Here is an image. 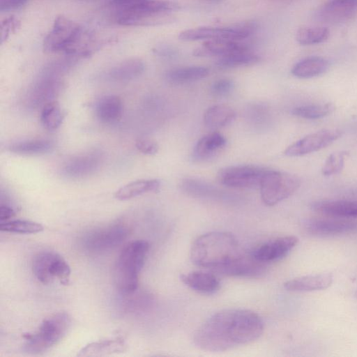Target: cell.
Masks as SVG:
<instances>
[{
  "instance_id": "f35d334b",
  "label": "cell",
  "mask_w": 357,
  "mask_h": 357,
  "mask_svg": "<svg viewBox=\"0 0 357 357\" xmlns=\"http://www.w3.org/2000/svg\"><path fill=\"white\" fill-rule=\"evenodd\" d=\"M20 26V21L14 16L3 19L1 22L0 40L2 45L10 36L14 34Z\"/></svg>"
},
{
  "instance_id": "ba28073f",
  "label": "cell",
  "mask_w": 357,
  "mask_h": 357,
  "mask_svg": "<svg viewBox=\"0 0 357 357\" xmlns=\"http://www.w3.org/2000/svg\"><path fill=\"white\" fill-rule=\"evenodd\" d=\"M258 25L255 22H244L228 26H203L181 31L178 38L183 41L199 40H239L247 38L255 33Z\"/></svg>"
},
{
  "instance_id": "4fadbf2b",
  "label": "cell",
  "mask_w": 357,
  "mask_h": 357,
  "mask_svg": "<svg viewBox=\"0 0 357 357\" xmlns=\"http://www.w3.org/2000/svg\"><path fill=\"white\" fill-rule=\"evenodd\" d=\"M306 233L319 237L340 236L357 230V222L346 219L312 218L303 224Z\"/></svg>"
},
{
  "instance_id": "52a82bcc",
  "label": "cell",
  "mask_w": 357,
  "mask_h": 357,
  "mask_svg": "<svg viewBox=\"0 0 357 357\" xmlns=\"http://www.w3.org/2000/svg\"><path fill=\"white\" fill-rule=\"evenodd\" d=\"M300 185L297 176L269 169L259 185L261 200L267 206L275 205L292 195Z\"/></svg>"
},
{
  "instance_id": "484cf974",
  "label": "cell",
  "mask_w": 357,
  "mask_h": 357,
  "mask_svg": "<svg viewBox=\"0 0 357 357\" xmlns=\"http://www.w3.org/2000/svg\"><path fill=\"white\" fill-rule=\"evenodd\" d=\"M160 186L158 179H139L128 183L115 192V197L121 201L128 200L137 196L157 191Z\"/></svg>"
},
{
  "instance_id": "7a4b0ae2",
  "label": "cell",
  "mask_w": 357,
  "mask_h": 357,
  "mask_svg": "<svg viewBox=\"0 0 357 357\" xmlns=\"http://www.w3.org/2000/svg\"><path fill=\"white\" fill-rule=\"evenodd\" d=\"M242 254L236 237L226 231H211L201 235L194 241L190 250L193 264L213 272Z\"/></svg>"
},
{
  "instance_id": "4316f807",
  "label": "cell",
  "mask_w": 357,
  "mask_h": 357,
  "mask_svg": "<svg viewBox=\"0 0 357 357\" xmlns=\"http://www.w3.org/2000/svg\"><path fill=\"white\" fill-rule=\"evenodd\" d=\"M236 118L235 111L226 105H215L208 107L204 114L205 126L218 129L231 123Z\"/></svg>"
},
{
  "instance_id": "d4e9b609",
  "label": "cell",
  "mask_w": 357,
  "mask_h": 357,
  "mask_svg": "<svg viewBox=\"0 0 357 357\" xmlns=\"http://www.w3.org/2000/svg\"><path fill=\"white\" fill-rule=\"evenodd\" d=\"M180 188L186 194L199 198L224 199L225 195L218 188L206 181L186 178L180 183Z\"/></svg>"
},
{
  "instance_id": "7c38bea8",
  "label": "cell",
  "mask_w": 357,
  "mask_h": 357,
  "mask_svg": "<svg viewBox=\"0 0 357 357\" xmlns=\"http://www.w3.org/2000/svg\"><path fill=\"white\" fill-rule=\"evenodd\" d=\"M342 135L337 129H324L309 134L289 145L284 151L289 157H298L317 151L333 143Z\"/></svg>"
},
{
  "instance_id": "d590c367",
  "label": "cell",
  "mask_w": 357,
  "mask_h": 357,
  "mask_svg": "<svg viewBox=\"0 0 357 357\" xmlns=\"http://www.w3.org/2000/svg\"><path fill=\"white\" fill-rule=\"evenodd\" d=\"M332 103L312 104L298 106L291 110L293 115L305 119H321L333 112Z\"/></svg>"
},
{
  "instance_id": "e575fe53",
  "label": "cell",
  "mask_w": 357,
  "mask_h": 357,
  "mask_svg": "<svg viewBox=\"0 0 357 357\" xmlns=\"http://www.w3.org/2000/svg\"><path fill=\"white\" fill-rule=\"evenodd\" d=\"M330 31L324 26H305L300 28L296 34L297 42L303 45L323 43L329 36Z\"/></svg>"
},
{
  "instance_id": "cb8c5ba5",
  "label": "cell",
  "mask_w": 357,
  "mask_h": 357,
  "mask_svg": "<svg viewBox=\"0 0 357 357\" xmlns=\"http://www.w3.org/2000/svg\"><path fill=\"white\" fill-rule=\"evenodd\" d=\"M144 63L139 59H130L113 66L107 73V77L115 82H127L140 76Z\"/></svg>"
},
{
  "instance_id": "8fae6325",
  "label": "cell",
  "mask_w": 357,
  "mask_h": 357,
  "mask_svg": "<svg viewBox=\"0 0 357 357\" xmlns=\"http://www.w3.org/2000/svg\"><path fill=\"white\" fill-rule=\"evenodd\" d=\"M268 168L252 165H234L220 169L218 174L220 183L227 187L253 188L259 187Z\"/></svg>"
},
{
  "instance_id": "7bdbcfd3",
  "label": "cell",
  "mask_w": 357,
  "mask_h": 357,
  "mask_svg": "<svg viewBox=\"0 0 357 357\" xmlns=\"http://www.w3.org/2000/svg\"><path fill=\"white\" fill-rule=\"evenodd\" d=\"M15 214V210L10 206L1 204L0 206V221L4 222L13 217Z\"/></svg>"
},
{
  "instance_id": "74e56055",
  "label": "cell",
  "mask_w": 357,
  "mask_h": 357,
  "mask_svg": "<svg viewBox=\"0 0 357 357\" xmlns=\"http://www.w3.org/2000/svg\"><path fill=\"white\" fill-rule=\"evenodd\" d=\"M348 154L347 151H341L328 155L322 167V174L331 176L340 173L344 167L345 158Z\"/></svg>"
},
{
  "instance_id": "9a60e30c",
  "label": "cell",
  "mask_w": 357,
  "mask_h": 357,
  "mask_svg": "<svg viewBox=\"0 0 357 357\" xmlns=\"http://www.w3.org/2000/svg\"><path fill=\"white\" fill-rule=\"evenodd\" d=\"M265 268V263L252 255L242 254L214 272L231 277H257L264 273Z\"/></svg>"
},
{
  "instance_id": "ab89813d",
  "label": "cell",
  "mask_w": 357,
  "mask_h": 357,
  "mask_svg": "<svg viewBox=\"0 0 357 357\" xmlns=\"http://www.w3.org/2000/svg\"><path fill=\"white\" fill-rule=\"evenodd\" d=\"M234 87V84L231 79L227 78L220 79L212 84L211 93L215 97H225L231 93Z\"/></svg>"
},
{
  "instance_id": "b9f144b4",
  "label": "cell",
  "mask_w": 357,
  "mask_h": 357,
  "mask_svg": "<svg viewBox=\"0 0 357 357\" xmlns=\"http://www.w3.org/2000/svg\"><path fill=\"white\" fill-rule=\"evenodd\" d=\"M27 0H0L1 12H9L24 6Z\"/></svg>"
},
{
  "instance_id": "8d00e7d4",
  "label": "cell",
  "mask_w": 357,
  "mask_h": 357,
  "mask_svg": "<svg viewBox=\"0 0 357 357\" xmlns=\"http://www.w3.org/2000/svg\"><path fill=\"white\" fill-rule=\"evenodd\" d=\"M42 225L24 220H15L1 222L0 229L2 231L16 234H36L43 230Z\"/></svg>"
},
{
  "instance_id": "7402d4cb",
  "label": "cell",
  "mask_w": 357,
  "mask_h": 357,
  "mask_svg": "<svg viewBox=\"0 0 357 357\" xmlns=\"http://www.w3.org/2000/svg\"><path fill=\"white\" fill-rule=\"evenodd\" d=\"M312 208L317 212L333 217L357 218V201H318L312 204Z\"/></svg>"
},
{
  "instance_id": "3957f363",
  "label": "cell",
  "mask_w": 357,
  "mask_h": 357,
  "mask_svg": "<svg viewBox=\"0 0 357 357\" xmlns=\"http://www.w3.org/2000/svg\"><path fill=\"white\" fill-rule=\"evenodd\" d=\"M149 249L147 241L137 240L126 245L120 253L114 266V278L121 293L130 294L137 289L139 275Z\"/></svg>"
},
{
  "instance_id": "ac0fdd59",
  "label": "cell",
  "mask_w": 357,
  "mask_h": 357,
  "mask_svg": "<svg viewBox=\"0 0 357 357\" xmlns=\"http://www.w3.org/2000/svg\"><path fill=\"white\" fill-rule=\"evenodd\" d=\"M227 140L220 133L213 132L200 138L195 144L192 158L200 162L213 158L226 146Z\"/></svg>"
},
{
  "instance_id": "8992f818",
  "label": "cell",
  "mask_w": 357,
  "mask_h": 357,
  "mask_svg": "<svg viewBox=\"0 0 357 357\" xmlns=\"http://www.w3.org/2000/svg\"><path fill=\"white\" fill-rule=\"evenodd\" d=\"M84 29L63 15L57 16L52 29L43 40V50L47 53H65L72 55Z\"/></svg>"
},
{
  "instance_id": "1f68e13d",
  "label": "cell",
  "mask_w": 357,
  "mask_h": 357,
  "mask_svg": "<svg viewBox=\"0 0 357 357\" xmlns=\"http://www.w3.org/2000/svg\"><path fill=\"white\" fill-rule=\"evenodd\" d=\"M54 148L52 141L45 139H34L16 142L10 144L8 150L18 155H34L50 152Z\"/></svg>"
},
{
  "instance_id": "30bf717a",
  "label": "cell",
  "mask_w": 357,
  "mask_h": 357,
  "mask_svg": "<svg viewBox=\"0 0 357 357\" xmlns=\"http://www.w3.org/2000/svg\"><path fill=\"white\" fill-rule=\"evenodd\" d=\"M128 235V229L121 223L93 229L81 239L82 247L88 252L100 253L121 245Z\"/></svg>"
},
{
  "instance_id": "603a6c76",
  "label": "cell",
  "mask_w": 357,
  "mask_h": 357,
  "mask_svg": "<svg viewBox=\"0 0 357 357\" xmlns=\"http://www.w3.org/2000/svg\"><path fill=\"white\" fill-rule=\"evenodd\" d=\"M123 112L121 98L115 95L101 97L95 105L97 118L103 123H113L120 119Z\"/></svg>"
},
{
  "instance_id": "83f0119b",
  "label": "cell",
  "mask_w": 357,
  "mask_h": 357,
  "mask_svg": "<svg viewBox=\"0 0 357 357\" xmlns=\"http://www.w3.org/2000/svg\"><path fill=\"white\" fill-rule=\"evenodd\" d=\"M61 86V82L52 76L47 77L38 81L31 91V103L38 106L52 101Z\"/></svg>"
},
{
  "instance_id": "44dd1931",
  "label": "cell",
  "mask_w": 357,
  "mask_h": 357,
  "mask_svg": "<svg viewBox=\"0 0 357 357\" xmlns=\"http://www.w3.org/2000/svg\"><path fill=\"white\" fill-rule=\"evenodd\" d=\"M181 280L190 289L202 294L215 293L220 287L219 280L213 273L203 271L182 274Z\"/></svg>"
},
{
  "instance_id": "4dcf8cb0",
  "label": "cell",
  "mask_w": 357,
  "mask_h": 357,
  "mask_svg": "<svg viewBox=\"0 0 357 357\" xmlns=\"http://www.w3.org/2000/svg\"><path fill=\"white\" fill-rule=\"evenodd\" d=\"M126 349L124 340L121 337L92 342L83 347L79 356H94L122 352Z\"/></svg>"
},
{
  "instance_id": "60d3db41",
  "label": "cell",
  "mask_w": 357,
  "mask_h": 357,
  "mask_svg": "<svg viewBox=\"0 0 357 357\" xmlns=\"http://www.w3.org/2000/svg\"><path fill=\"white\" fill-rule=\"evenodd\" d=\"M137 149L143 154L152 155L158 151V144L155 141L149 138H139L135 142Z\"/></svg>"
},
{
  "instance_id": "e0dca14e",
  "label": "cell",
  "mask_w": 357,
  "mask_h": 357,
  "mask_svg": "<svg viewBox=\"0 0 357 357\" xmlns=\"http://www.w3.org/2000/svg\"><path fill=\"white\" fill-rule=\"evenodd\" d=\"M333 281L331 273H318L295 278L284 283L287 291L307 292L326 289Z\"/></svg>"
},
{
  "instance_id": "ee69618b",
  "label": "cell",
  "mask_w": 357,
  "mask_h": 357,
  "mask_svg": "<svg viewBox=\"0 0 357 357\" xmlns=\"http://www.w3.org/2000/svg\"><path fill=\"white\" fill-rule=\"evenodd\" d=\"M145 0H114V3L119 7L137 4Z\"/></svg>"
},
{
  "instance_id": "f1b7e54d",
  "label": "cell",
  "mask_w": 357,
  "mask_h": 357,
  "mask_svg": "<svg viewBox=\"0 0 357 357\" xmlns=\"http://www.w3.org/2000/svg\"><path fill=\"white\" fill-rule=\"evenodd\" d=\"M328 68V62L318 56L308 57L298 62L291 69V73L298 78H311L324 73Z\"/></svg>"
},
{
  "instance_id": "277c9868",
  "label": "cell",
  "mask_w": 357,
  "mask_h": 357,
  "mask_svg": "<svg viewBox=\"0 0 357 357\" xmlns=\"http://www.w3.org/2000/svg\"><path fill=\"white\" fill-rule=\"evenodd\" d=\"M70 319L66 312H59L43 320L34 333L22 335L24 350L32 354L43 353L56 344L66 335Z\"/></svg>"
},
{
  "instance_id": "5bb4252c",
  "label": "cell",
  "mask_w": 357,
  "mask_h": 357,
  "mask_svg": "<svg viewBox=\"0 0 357 357\" xmlns=\"http://www.w3.org/2000/svg\"><path fill=\"white\" fill-rule=\"evenodd\" d=\"M298 242L295 236H284L266 242L256 248L252 255L257 260L268 263L285 257Z\"/></svg>"
},
{
  "instance_id": "f6af8a7d",
  "label": "cell",
  "mask_w": 357,
  "mask_h": 357,
  "mask_svg": "<svg viewBox=\"0 0 357 357\" xmlns=\"http://www.w3.org/2000/svg\"><path fill=\"white\" fill-rule=\"evenodd\" d=\"M158 54L162 56H167V57H172L176 55V51L172 49L169 48H162L158 50H157Z\"/></svg>"
},
{
  "instance_id": "6da1fadb",
  "label": "cell",
  "mask_w": 357,
  "mask_h": 357,
  "mask_svg": "<svg viewBox=\"0 0 357 357\" xmlns=\"http://www.w3.org/2000/svg\"><path fill=\"white\" fill-rule=\"evenodd\" d=\"M264 322L255 312L227 309L211 315L197 330L194 343L207 351H225L257 340L264 332Z\"/></svg>"
},
{
  "instance_id": "d6a6232c",
  "label": "cell",
  "mask_w": 357,
  "mask_h": 357,
  "mask_svg": "<svg viewBox=\"0 0 357 357\" xmlns=\"http://www.w3.org/2000/svg\"><path fill=\"white\" fill-rule=\"evenodd\" d=\"M40 119L45 129L56 130L63 120V113L59 102L53 100L45 104L41 109Z\"/></svg>"
},
{
  "instance_id": "9c48e42d",
  "label": "cell",
  "mask_w": 357,
  "mask_h": 357,
  "mask_svg": "<svg viewBox=\"0 0 357 357\" xmlns=\"http://www.w3.org/2000/svg\"><path fill=\"white\" fill-rule=\"evenodd\" d=\"M32 271L43 284H50L55 280L61 284H68L71 273L66 261L59 254L52 251L37 254L32 262Z\"/></svg>"
},
{
  "instance_id": "2e32d148",
  "label": "cell",
  "mask_w": 357,
  "mask_h": 357,
  "mask_svg": "<svg viewBox=\"0 0 357 357\" xmlns=\"http://www.w3.org/2000/svg\"><path fill=\"white\" fill-rule=\"evenodd\" d=\"M357 9V0H329L319 10L317 17L328 23H339L348 20Z\"/></svg>"
},
{
  "instance_id": "f546056e",
  "label": "cell",
  "mask_w": 357,
  "mask_h": 357,
  "mask_svg": "<svg viewBox=\"0 0 357 357\" xmlns=\"http://www.w3.org/2000/svg\"><path fill=\"white\" fill-rule=\"evenodd\" d=\"M208 73L209 70L204 66H187L168 70L165 78L172 84H182L202 79Z\"/></svg>"
},
{
  "instance_id": "d6986e66",
  "label": "cell",
  "mask_w": 357,
  "mask_h": 357,
  "mask_svg": "<svg viewBox=\"0 0 357 357\" xmlns=\"http://www.w3.org/2000/svg\"><path fill=\"white\" fill-rule=\"evenodd\" d=\"M99 153L92 152L75 157L63 166V174L70 178H79L90 174L99 166Z\"/></svg>"
},
{
  "instance_id": "5b68a950",
  "label": "cell",
  "mask_w": 357,
  "mask_h": 357,
  "mask_svg": "<svg viewBox=\"0 0 357 357\" xmlns=\"http://www.w3.org/2000/svg\"><path fill=\"white\" fill-rule=\"evenodd\" d=\"M179 5L167 0H145L137 4L119 7L115 19L123 26H142L162 21L167 12L177 10Z\"/></svg>"
},
{
  "instance_id": "836d02e7",
  "label": "cell",
  "mask_w": 357,
  "mask_h": 357,
  "mask_svg": "<svg viewBox=\"0 0 357 357\" xmlns=\"http://www.w3.org/2000/svg\"><path fill=\"white\" fill-rule=\"evenodd\" d=\"M259 60L258 55L247 50L220 56L215 65L221 68H231L255 64Z\"/></svg>"
},
{
  "instance_id": "ffe728a7",
  "label": "cell",
  "mask_w": 357,
  "mask_h": 357,
  "mask_svg": "<svg viewBox=\"0 0 357 357\" xmlns=\"http://www.w3.org/2000/svg\"><path fill=\"white\" fill-rule=\"evenodd\" d=\"M248 50V47L235 40H210L205 41L193 52L195 56H222Z\"/></svg>"
}]
</instances>
